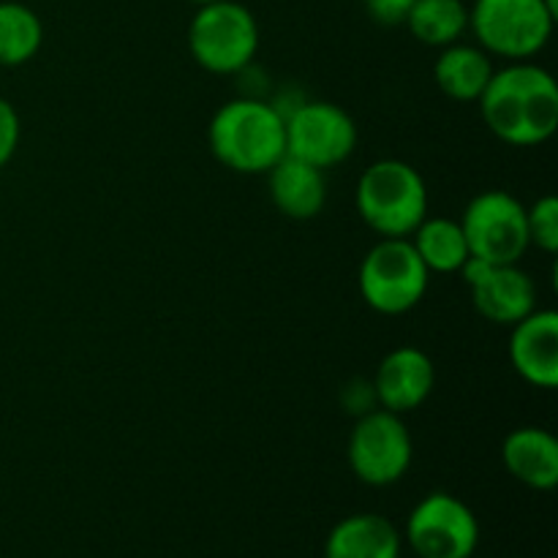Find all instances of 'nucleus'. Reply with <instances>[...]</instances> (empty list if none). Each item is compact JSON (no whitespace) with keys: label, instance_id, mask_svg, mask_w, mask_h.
Wrapping results in <instances>:
<instances>
[{"label":"nucleus","instance_id":"24","mask_svg":"<svg viewBox=\"0 0 558 558\" xmlns=\"http://www.w3.org/2000/svg\"><path fill=\"white\" fill-rule=\"evenodd\" d=\"M189 3H194V5H207V3H216V0H189Z\"/></svg>","mask_w":558,"mask_h":558},{"label":"nucleus","instance_id":"17","mask_svg":"<svg viewBox=\"0 0 558 558\" xmlns=\"http://www.w3.org/2000/svg\"><path fill=\"white\" fill-rule=\"evenodd\" d=\"M494 71V60L483 47L456 41L441 49L439 58H436L434 80L447 98L472 104L480 101Z\"/></svg>","mask_w":558,"mask_h":558},{"label":"nucleus","instance_id":"23","mask_svg":"<svg viewBox=\"0 0 558 558\" xmlns=\"http://www.w3.org/2000/svg\"><path fill=\"white\" fill-rule=\"evenodd\" d=\"M371 20L385 27H398L407 22L414 0H365Z\"/></svg>","mask_w":558,"mask_h":558},{"label":"nucleus","instance_id":"5","mask_svg":"<svg viewBox=\"0 0 558 558\" xmlns=\"http://www.w3.org/2000/svg\"><path fill=\"white\" fill-rule=\"evenodd\" d=\"M189 52L210 74H238L259 52V25L248 5L216 0L196 5L189 25Z\"/></svg>","mask_w":558,"mask_h":558},{"label":"nucleus","instance_id":"14","mask_svg":"<svg viewBox=\"0 0 558 558\" xmlns=\"http://www.w3.org/2000/svg\"><path fill=\"white\" fill-rule=\"evenodd\" d=\"M267 189L272 205L292 221H311L327 205L325 172L294 156H283L267 172Z\"/></svg>","mask_w":558,"mask_h":558},{"label":"nucleus","instance_id":"4","mask_svg":"<svg viewBox=\"0 0 558 558\" xmlns=\"http://www.w3.org/2000/svg\"><path fill=\"white\" fill-rule=\"evenodd\" d=\"M556 20L545 0H474L469 9V27L477 47L510 63L543 52Z\"/></svg>","mask_w":558,"mask_h":558},{"label":"nucleus","instance_id":"6","mask_svg":"<svg viewBox=\"0 0 558 558\" xmlns=\"http://www.w3.org/2000/svg\"><path fill=\"white\" fill-rule=\"evenodd\" d=\"M360 294L385 316H401L417 308L428 292L430 272L409 238H381L360 265Z\"/></svg>","mask_w":558,"mask_h":558},{"label":"nucleus","instance_id":"12","mask_svg":"<svg viewBox=\"0 0 558 558\" xmlns=\"http://www.w3.org/2000/svg\"><path fill=\"white\" fill-rule=\"evenodd\" d=\"M376 407L396 414H409L423 407L436 387V365L423 349L398 347L376 368L374 381Z\"/></svg>","mask_w":558,"mask_h":558},{"label":"nucleus","instance_id":"11","mask_svg":"<svg viewBox=\"0 0 558 558\" xmlns=\"http://www.w3.org/2000/svg\"><path fill=\"white\" fill-rule=\"evenodd\" d=\"M466 287L472 289V303L480 316L494 325L512 327L537 308V287L532 276L518 265H490L469 256L461 267Z\"/></svg>","mask_w":558,"mask_h":558},{"label":"nucleus","instance_id":"10","mask_svg":"<svg viewBox=\"0 0 558 558\" xmlns=\"http://www.w3.org/2000/svg\"><path fill=\"white\" fill-rule=\"evenodd\" d=\"M283 123L287 156L300 158L322 172L347 161L357 147V123L347 109L332 101L300 104L298 109L283 114Z\"/></svg>","mask_w":558,"mask_h":558},{"label":"nucleus","instance_id":"21","mask_svg":"<svg viewBox=\"0 0 558 558\" xmlns=\"http://www.w3.org/2000/svg\"><path fill=\"white\" fill-rule=\"evenodd\" d=\"M529 245H537L545 254L558 251V199L554 194H545L526 207Z\"/></svg>","mask_w":558,"mask_h":558},{"label":"nucleus","instance_id":"22","mask_svg":"<svg viewBox=\"0 0 558 558\" xmlns=\"http://www.w3.org/2000/svg\"><path fill=\"white\" fill-rule=\"evenodd\" d=\"M22 125L20 114H16L14 104L0 98V169L14 158L16 147H20Z\"/></svg>","mask_w":558,"mask_h":558},{"label":"nucleus","instance_id":"8","mask_svg":"<svg viewBox=\"0 0 558 558\" xmlns=\"http://www.w3.org/2000/svg\"><path fill=\"white\" fill-rule=\"evenodd\" d=\"M469 254L490 265H518L529 251L526 207L510 191L490 189L474 196L461 218Z\"/></svg>","mask_w":558,"mask_h":558},{"label":"nucleus","instance_id":"1","mask_svg":"<svg viewBox=\"0 0 558 558\" xmlns=\"http://www.w3.org/2000/svg\"><path fill=\"white\" fill-rule=\"evenodd\" d=\"M477 104L490 134L512 147L543 145L558 129V85L532 60L496 69Z\"/></svg>","mask_w":558,"mask_h":558},{"label":"nucleus","instance_id":"2","mask_svg":"<svg viewBox=\"0 0 558 558\" xmlns=\"http://www.w3.org/2000/svg\"><path fill=\"white\" fill-rule=\"evenodd\" d=\"M210 150L227 169L240 174H267L287 156L283 112L259 98L227 101L207 129Z\"/></svg>","mask_w":558,"mask_h":558},{"label":"nucleus","instance_id":"16","mask_svg":"<svg viewBox=\"0 0 558 558\" xmlns=\"http://www.w3.org/2000/svg\"><path fill=\"white\" fill-rule=\"evenodd\" d=\"M325 558H401V534L376 512H357L330 529Z\"/></svg>","mask_w":558,"mask_h":558},{"label":"nucleus","instance_id":"20","mask_svg":"<svg viewBox=\"0 0 558 558\" xmlns=\"http://www.w3.org/2000/svg\"><path fill=\"white\" fill-rule=\"evenodd\" d=\"M44 44L41 16L25 3L0 0V65L16 69L31 63Z\"/></svg>","mask_w":558,"mask_h":558},{"label":"nucleus","instance_id":"19","mask_svg":"<svg viewBox=\"0 0 558 558\" xmlns=\"http://www.w3.org/2000/svg\"><path fill=\"white\" fill-rule=\"evenodd\" d=\"M403 25L425 47L445 49L469 31V5L463 0H414Z\"/></svg>","mask_w":558,"mask_h":558},{"label":"nucleus","instance_id":"9","mask_svg":"<svg viewBox=\"0 0 558 558\" xmlns=\"http://www.w3.org/2000/svg\"><path fill=\"white\" fill-rule=\"evenodd\" d=\"M407 543L420 558H472L480 545V521L466 501L436 490L414 505Z\"/></svg>","mask_w":558,"mask_h":558},{"label":"nucleus","instance_id":"7","mask_svg":"<svg viewBox=\"0 0 558 558\" xmlns=\"http://www.w3.org/2000/svg\"><path fill=\"white\" fill-rule=\"evenodd\" d=\"M349 469L360 483L387 488L403 480L414 461V441L401 414L376 407L363 412L349 434Z\"/></svg>","mask_w":558,"mask_h":558},{"label":"nucleus","instance_id":"18","mask_svg":"<svg viewBox=\"0 0 558 558\" xmlns=\"http://www.w3.org/2000/svg\"><path fill=\"white\" fill-rule=\"evenodd\" d=\"M409 243L414 245L428 272H461L472 256L461 221L450 218L425 216L423 223L409 234Z\"/></svg>","mask_w":558,"mask_h":558},{"label":"nucleus","instance_id":"3","mask_svg":"<svg viewBox=\"0 0 558 558\" xmlns=\"http://www.w3.org/2000/svg\"><path fill=\"white\" fill-rule=\"evenodd\" d=\"M354 205L379 238H409L428 216V185L412 163L381 158L360 174Z\"/></svg>","mask_w":558,"mask_h":558},{"label":"nucleus","instance_id":"13","mask_svg":"<svg viewBox=\"0 0 558 558\" xmlns=\"http://www.w3.org/2000/svg\"><path fill=\"white\" fill-rule=\"evenodd\" d=\"M510 363L523 381L539 390L558 387V314L550 308H534L512 325Z\"/></svg>","mask_w":558,"mask_h":558},{"label":"nucleus","instance_id":"15","mask_svg":"<svg viewBox=\"0 0 558 558\" xmlns=\"http://www.w3.org/2000/svg\"><path fill=\"white\" fill-rule=\"evenodd\" d=\"M501 461L510 477L532 490H554L558 483V441L550 430L523 425L507 434Z\"/></svg>","mask_w":558,"mask_h":558}]
</instances>
